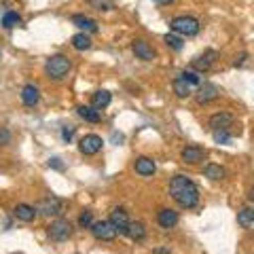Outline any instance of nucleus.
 <instances>
[{
	"mask_svg": "<svg viewBox=\"0 0 254 254\" xmlns=\"http://www.w3.org/2000/svg\"><path fill=\"white\" fill-rule=\"evenodd\" d=\"M170 195L174 197V201H176L180 208L185 210H190L195 208L197 203H199V189L195 187V182L190 180L189 176H174L172 182H170Z\"/></svg>",
	"mask_w": 254,
	"mask_h": 254,
	"instance_id": "f257e3e1",
	"label": "nucleus"
},
{
	"mask_svg": "<svg viewBox=\"0 0 254 254\" xmlns=\"http://www.w3.org/2000/svg\"><path fill=\"white\" fill-rule=\"evenodd\" d=\"M170 30L174 34H180V36H195V34H199L201 23H199V19L190 17V15H180V17L172 19Z\"/></svg>",
	"mask_w": 254,
	"mask_h": 254,
	"instance_id": "f03ea898",
	"label": "nucleus"
},
{
	"mask_svg": "<svg viewBox=\"0 0 254 254\" xmlns=\"http://www.w3.org/2000/svg\"><path fill=\"white\" fill-rule=\"evenodd\" d=\"M45 72L49 78H53V81H60V78H64L70 72V60L66 55H53V58H49L45 64Z\"/></svg>",
	"mask_w": 254,
	"mask_h": 254,
	"instance_id": "7ed1b4c3",
	"label": "nucleus"
},
{
	"mask_svg": "<svg viewBox=\"0 0 254 254\" xmlns=\"http://www.w3.org/2000/svg\"><path fill=\"white\" fill-rule=\"evenodd\" d=\"M72 235V225L66 218H58L49 225V237L53 242H66Z\"/></svg>",
	"mask_w": 254,
	"mask_h": 254,
	"instance_id": "20e7f679",
	"label": "nucleus"
},
{
	"mask_svg": "<svg viewBox=\"0 0 254 254\" xmlns=\"http://www.w3.org/2000/svg\"><path fill=\"white\" fill-rule=\"evenodd\" d=\"M102 146H104V140H102L100 136H95V133H87V136H83L81 142H78V150H81L83 155L100 153Z\"/></svg>",
	"mask_w": 254,
	"mask_h": 254,
	"instance_id": "39448f33",
	"label": "nucleus"
},
{
	"mask_svg": "<svg viewBox=\"0 0 254 254\" xmlns=\"http://www.w3.org/2000/svg\"><path fill=\"white\" fill-rule=\"evenodd\" d=\"M91 233L95 240H102V242H113L117 237V231L113 229V225H110L108 220H98L91 225Z\"/></svg>",
	"mask_w": 254,
	"mask_h": 254,
	"instance_id": "423d86ee",
	"label": "nucleus"
},
{
	"mask_svg": "<svg viewBox=\"0 0 254 254\" xmlns=\"http://www.w3.org/2000/svg\"><path fill=\"white\" fill-rule=\"evenodd\" d=\"M108 222L113 225V229H115L117 233H123V235H125L127 227H129V216H127V212H125L123 208H115L113 212H110Z\"/></svg>",
	"mask_w": 254,
	"mask_h": 254,
	"instance_id": "0eeeda50",
	"label": "nucleus"
},
{
	"mask_svg": "<svg viewBox=\"0 0 254 254\" xmlns=\"http://www.w3.org/2000/svg\"><path fill=\"white\" fill-rule=\"evenodd\" d=\"M62 210H64V201L60 197H53V195H49L47 199H43L38 203V212L47 214V216H55V214H60Z\"/></svg>",
	"mask_w": 254,
	"mask_h": 254,
	"instance_id": "6e6552de",
	"label": "nucleus"
},
{
	"mask_svg": "<svg viewBox=\"0 0 254 254\" xmlns=\"http://www.w3.org/2000/svg\"><path fill=\"white\" fill-rule=\"evenodd\" d=\"M216 58H218V51L208 49L205 53L197 55V58L193 60V68H195V70H199V72H205V70H210V68H212V64L216 62Z\"/></svg>",
	"mask_w": 254,
	"mask_h": 254,
	"instance_id": "1a4fd4ad",
	"label": "nucleus"
},
{
	"mask_svg": "<svg viewBox=\"0 0 254 254\" xmlns=\"http://www.w3.org/2000/svg\"><path fill=\"white\" fill-rule=\"evenodd\" d=\"M218 95H220V91L216 85L203 83V85H199V91H197V102H199V104H208V102L216 100Z\"/></svg>",
	"mask_w": 254,
	"mask_h": 254,
	"instance_id": "9d476101",
	"label": "nucleus"
},
{
	"mask_svg": "<svg viewBox=\"0 0 254 254\" xmlns=\"http://www.w3.org/2000/svg\"><path fill=\"white\" fill-rule=\"evenodd\" d=\"M182 161L189 163V165H195V163H199L203 161V157H205V150L201 146H187V148H182Z\"/></svg>",
	"mask_w": 254,
	"mask_h": 254,
	"instance_id": "9b49d317",
	"label": "nucleus"
},
{
	"mask_svg": "<svg viewBox=\"0 0 254 254\" xmlns=\"http://www.w3.org/2000/svg\"><path fill=\"white\" fill-rule=\"evenodd\" d=\"M131 49H133V53H136L138 60H144V62L155 60V49H153V47H150L146 41H133Z\"/></svg>",
	"mask_w": 254,
	"mask_h": 254,
	"instance_id": "f8f14e48",
	"label": "nucleus"
},
{
	"mask_svg": "<svg viewBox=\"0 0 254 254\" xmlns=\"http://www.w3.org/2000/svg\"><path fill=\"white\" fill-rule=\"evenodd\" d=\"M210 127L214 131L216 129H229V127L233 125V115H229V113H216V115H212L210 117Z\"/></svg>",
	"mask_w": 254,
	"mask_h": 254,
	"instance_id": "ddd939ff",
	"label": "nucleus"
},
{
	"mask_svg": "<svg viewBox=\"0 0 254 254\" xmlns=\"http://www.w3.org/2000/svg\"><path fill=\"white\" fill-rule=\"evenodd\" d=\"M157 222H159V225H161L163 229L176 227V225H178V212H174V210H170V208L159 210V214H157Z\"/></svg>",
	"mask_w": 254,
	"mask_h": 254,
	"instance_id": "4468645a",
	"label": "nucleus"
},
{
	"mask_svg": "<svg viewBox=\"0 0 254 254\" xmlns=\"http://www.w3.org/2000/svg\"><path fill=\"white\" fill-rule=\"evenodd\" d=\"M133 168H136V172L140 174V176H153L157 165H155V161L150 157H138L136 163H133Z\"/></svg>",
	"mask_w": 254,
	"mask_h": 254,
	"instance_id": "2eb2a0df",
	"label": "nucleus"
},
{
	"mask_svg": "<svg viewBox=\"0 0 254 254\" xmlns=\"http://www.w3.org/2000/svg\"><path fill=\"white\" fill-rule=\"evenodd\" d=\"M38 100H41V91H38L36 85H26L21 89V102L26 106H36Z\"/></svg>",
	"mask_w": 254,
	"mask_h": 254,
	"instance_id": "dca6fc26",
	"label": "nucleus"
},
{
	"mask_svg": "<svg viewBox=\"0 0 254 254\" xmlns=\"http://www.w3.org/2000/svg\"><path fill=\"white\" fill-rule=\"evenodd\" d=\"M72 23L76 28H81L83 32H89V34H95V32H98V23H95L91 17H85V15H74Z\"/></svg>",
	"mask_w": 254,
	"mask_h": 254,
	"instance_id": "f3484780",
	"label": "nucleus"
},
{
	"mask_svg": "<svg viewBox=\"0 0 254 254\" xmlns=\"http://www.w3.org/2000/svg\"><path fill=\"white\" fill-rule=\"evenodd\" d=\"M13 214H15V218H19L23 222H32L36 218V210L32 208V205H28V203H19L17 208L13 210Z\"/></svg>",
	"mask_w": 254,
	"mask_h": 254,
	"instance_id": "a211bd4d",
	"label": "nucleus"
},
{
	"mask_svg": "<svg viewBox=\"0 0 254 254\" xmlns=\"http://www.w3.org/2000/svg\"><path fill=\"white\" fill-rule=\"evenodd\" d=\"M76 110H78V117L85 119V121H89V123H100L102 121L100 110L93 108V106H78Z\"/></svg>",
	"mask_w": 254,
	"mask_h": 254,
	"instance_id": "6ab92c4d",
	"label": "nucleus"
},
{
	"mask_svg": "<svg viewBox=\"0 0 254 254\" xmlns=\"http://www.w3.org/2000/svg\"><path fill=\"white\" fill-rule=\"evenodd\" d=\"M125 235H129L133 242H142L146 237V229H144L142 222H129V227H127Z\"/></svg>",
	"mask_w": 254,
	"mask_h": 254,
	"instance_id": "aec40b11",
	"label": "nucleus"
},
{
	"mask_svg": "<svg viewBox=\"0 0 254 254\" xmlns=\"http://www.w3.org/2000/svg\"><path fill=\"white\" fill-rule=\"evenodd\" d=\"M110 100H113V95H110L108 91H95L93 93V98H91V106L93 108H98V110H102V108H106L108 104H110Z\"/></svg>",
	"mask_w": 254,
	"mask_h": 254,
	"instance_id": "412c9836",
	"label": "nucleus"
},
{
	"mask_svg": "<svg viewBox=\"0 0 254 254\" xmlns=\"http://www.w3.org/2000/svg\"><path fill=\"white\" fill-rule=\"evenodd\" d=\"M203 174H205V178H210V180H222V178L227 176L225 168H220V165H216V163L205 165V168H203Z\"/></svg>",
	"mask_w": 254,
	"mask_h": 254,
	"instance_id": "4be33fe9",
	"label": "nucleus"
},
{
	"mask_svg": "<svg viewBox=\"0 0 254 254\" xmlns=\"http://www.w3.org/2000/svg\"><path fill=\"white\" fill-rule=\"evenodd\" d=\"M237 225L244 227V229H250L254 225V210L244 208L242 212H237Z\"/></svg>",
	"mask_w": 254,
	"mask_h": 254,
	"instance_id": "5701e85b",
	"label": "nucleus"
},
{
	"mask_svg": "<svg viewBox=\"0 0 254 254\" xmlns=\"http://www.w3.org/2000/svg\"><path fill=\"white\" fill-rule=\"evenodd\" d=\"M72 47L76 51H87L91 47V38L85 34V32H78V34L72 36Z\"/></svg>",
	"mask_w": 254,
	"mask_h": 254,
	"instance_id": "b1692460",
	"label": "nucleus"
},
{
	"mask_svg": "<svg viewBox=\"0 0 254 254\" xmlns=\"http://www.w3.org/2000/svg\"><path fill=\"white\" fill-rule=\"evenodd\" d=\"M174 93H176L178 98H189V95L193 93V91H190V85L185 83V81H182V78L178 76L176 81H174Z\"/></svg>",
	"mask_w": 254,
	"mask_h": 254,
	"instance_id": "393cba45",
	"label": "nucleus"
},
{
	"mask_svg": "<svg viewBox=\"0 0 254 254\" xmlns=\"http://www.w3.org/2000/svg\"><path fill=\"white\" fill-rule=\"evenodd\" d=\"M19 21H21V17H19V13H15V11H6L2 15V26L4 28H15Z\"/></svg>",
	"mask_w": 254,
	"mask_h": 254,
	"instance_id": "a878e982",
	"label": "nucleus"
},
{
	"mask_svg": "<svg viewBox=\"0 0 254 254\" xmlns=\"http://www.w3.org/2000/svg\"><path fill=\"white\" fill-rule=\"evenodd\" d=\"M163 41H165V45H168V47H172L174 51H180L182 47H185V45H182V38L176 36V34H165Z\"/></svg>",
	"mask_w": 254,
	"mask_h": 254,
	"instance_id": "bb28decb",
	"label": "nucleus"
},
{
	"mask_svg": "<svg viewBox=\"0 0 254 254\" xmlns=\"http://www.w3.org/2000/svg\"><path fill=\"white\" fill-rule=\"evenodd\" d=\"M91 225H93V214L89 210H85L81 216H78V227H81V229H89Z\"/></svg>",
	"mask_w": 254,
	"mask_h": 254,
	"instance_id": "cd10ccee",
	"label": "nucleus"
},
{
	"mask_svg": "<svg viewBox=\"0 0 254 254\" xmlns=\"http://www.w3.org/2000/svg\"><path fill=\"white\" fill-rule=\"evenodd\" d=\"M214 142H216V144H227V142H231L229 129H216L214 131Z\"/></svg>",
	"mask_w": 254,
	"mask_h": 254,
	"instance_id": "c85d7f7f",
	"label": "nucleus"
},
{
	"mask_svg": "<svg viewBox=\"0 0 254 254\" xmlns=\"http://www.w3.org/2000/svg\"><path fill=\"white\" fill-rule=\"evenodd\" d=\"M180 78H182L185 83H189L190 87H193V85H201V78L197 76L195 72H182V74H180Z\"/></svg>",
	"mask_w": 254,
	"mask_h": 254,
	"instance_id": "c756f323",
	"label": "nucleus"
},
{
	"mask_svg": "<svg viewBox=\"0 0 254 254\" xmlns=\"http://www.w3.org/2000/svg\"><path fill=\"white\" fill-rule=\"evenodd\" d=\"M98 11H110L113 9V0H89Z\"/></svg>",
	"mask_w": 254,
	"mask_h": 254,
	"instance_id": "7c9ffc66",
	"label": "nucleus"
},
{
	"mask_svg": "<svg viewBox=\"0 0 254 254\" xmlns=\"http://www.w3.org/2000/svg\"><path fill=\"white\" fill-rule=\"evenodd\" d=\"M72 136H74V127L72 125H68V127H64V129H62L64 142H70V140H72Z\"/></svg>",
	"mask_w": 254,
	"mask_h": 254,
	"instance_id": "2f4dec72",
	"label": "nucleus"
},
{
	"mask_svg": "<svg viewBox=\"0 0 254 254\" xmlns=\"http://www.w3.org/2000/svg\"><path fill=\"white\" fill-rule=\"evenodd\" d=\"M9 140H11V133H9V129H4V127H0V144H9Z\"/></svg>",
	"mask_w": 254,
	"mask_h": 254,
	"instance_id": "473e14b6",
	"label": "nucleus"
},
{
	"mask_svg": "<svg viewBox=\"0 0 254 254\" xmlns=\"http://www.w3.org/2000/svg\"><path fill=\"white\" fill-rule=\"evenodd\" d=\"M49 165H51V168H55V170H64V165H62V159H58V157L49 159Z\"/></svg>",
	"mask_w": 254,
	"mask_h": 254,
	"instance_id": "72a5a7b5",
	"label": "nucleus"
},
{
	"mask_svg": "<svg viewBox=\"0 0 254 254\" xmlns=\"http://www.w3.org/2000/svg\"><path fill=\"white\" fill-rule=\"evenodd\" d=\"M153 254H172L168 248H163V246H159V248H155L153 250Z\"/></svg>",
	"mask_w": 254,
	"mask_h": 254,
	"instance_id": "f704fd0d",
	"label": "nucleus"
},
{
	"mask_svg": "<svg viewBox=\"0 0 254 254\" xmlns=\"http://www.w3.org/2000/svg\"><path fill=\"white\" fill-rule=\"evenodd\" d=\"M246 58H248V53H242L240 58H235V66H242V64H244V60H246Z\"/></svg>",
	"mask_w": 254,
	"mask_h": 254,
	"instance_id": "c9c22d12",
	"label": "nucleus"
},
{
	"mask_svg": "<svg viewBox=\"0 0 254 254\" xmlns=\"http://www.w3.org/2000/svg\"><path fill=\"white\" fill-rule=\"evenodd\" d=\"M157 4H170V2H174V0H155Z\"/></svg>",
	"mask_w": 254,
	"mask_h": 254,
	"instance_id": "e433bc0d",
	"label": "nucleus"
}]
</instances>
